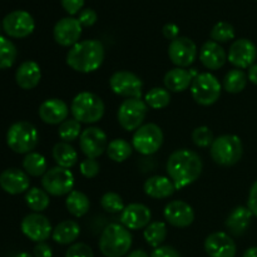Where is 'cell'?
<instances>
[{
  "instance_id": "52a82bcc",
  "label": "cell",
  "mask_w": 257,
  "mask_h": 257,
  "mask_svg": "<svg viewBox=\"0 0 257 257\" xmlns=\"http://www.w3.org/2000/svg\"><path fill=\"white\" fill-rule=\"evenodd\" d=\"M191 95L197 104L208 107L220 99L222 92V84L211 73H200L190 87Z\"/></svg>"
},
{
  "instance_id": "484cf974",
  "label": "cell",
  "mask_w": 257,
  "mask_h": 257,
  "mask_svg": "<svg viewBox=\"0 0 257 257\" xmlns=\"http://www.w3.org/2000/svg\"><path fill=\"white\" fill-rule=\"evenodd\" d=\"M143 191L146 195L155 200H163L168 198L176 192V187L170 177L166 176H152L146 180L143 185Z\"/></svg>"
},
{
  "instance_id": "d6a6232c",
  "label": "cell",
  "mask_w": 257,
  "mask_h": 257,
  "mask_svg": "<svg viewBox=\"0 0 257 257\" xmlns=\"http://www.w3.org/2000/svg\"><path fill=\"white\" fill-rule=\"evenodd\" d=\"M143 237L153 248L160 247L167 237V226L162 221H152L143 231Z\"/></svg>"
},
{
  "instance_id": "ee69618b",
  "label": "cell",
  "mask_w": 257,
  "mask_h": 257,
  "mask_svg": "<svg viewBox=\"0 0 257 257\" xmlns=\"http://www.w3.org/2000/svg\"><path fill=\"white\" fill-rule=\"evenodd\" d=\"M77 19L79 20L82 27L89 28L95 24V22H97L98 19V15L97 13H95V10L87 8V9H83L82 12H79V17H78Z\"/></svg>"
},
{
  "instance_id": "6f0895ef",
  "label": "cell",
  "mask_w": 257,
  "mask_h": 257,
  "mask_svg": "<svg viewBox=\"0 0 257 257\" xmlns=\"http://www.w3.org/2000/svg\"><path fill=\"white\" fill-rule=\"evenodd\" d=\"M256 2H257V0H256Z\"/></svg>"
},
{
  "instance_id": "ac0fdd59",
  "label": "cell",
  "mask_w": 257,
  "mask_h": 257,
  "mask_svg": "<svg viewBox=\"0 0 257 257\" xmlns=\"http://www.w3.org/2000/svg\"><path fill=\"white\" fill-rule=\"evenodd\" d=\"M152 212L143 203H130L119 213L120 225L132 231L142 230L152 222Z\"/></svg>"
},
{
  "instance_id": "c3c4849f",
  "label": "cell",
  "mask_w": 257,
  "mask_h": 257,
  "mask_svg": "<svg viewBox=\"0 0 257 257\" xmlns=\"http://www.w3.org/2000/svg\"><path fill=\"white\" fill-rule=\"evenodd\" d=\"M247 207L252 212L253 216L257 217V181L253 182L251 186L250 193H248V200H247Z\"/></svg>"
},
{
  "instance_id": "db71d44e",
  "label": "cell",
  "mask_w": 257,
  "mask_h": 257,
  "mask_svg": "<svg viewBox=\"0 0 257 257\" xmlns=\"http://www.w3.org/2000/svg\"><path fill=\"white\" fill-rule=\"evenodd\" d=\"M190 74L192 75V78H193V79H195V78L197 77V75L200 74V73H198L197 70H196V69H190Z\"/></svg>"
},
{
  "instance_id": "9f6ffc18",
  "label": "cell",
  "mask_w": 257,
  "mask_h": 257,
  "mask_svg": "<svg viewBox=\"0 0 257 257\" xmlns=\"http://www.w3.org/2000/svg\"><path fill=\"white\" fill-rule=\"evenodd\" d=\"M0 29H2V24H0Z\"/></svg>"
},
{
  "instance_id": "60d3db41",
  "label": "cell",
  "mask_w": 257,
  "mask_h": 257,
  "mask_svg": "<svg viewBox=\"0 0 257 257\" xmlns=\"http://www.w3.org/2000/svg\"><path fill=\"white\" fill-rule=\"evenodd\" d=\"M193 143L200 148H208L212 146L215 137H213V132L207 127V125H200V127L195 128L191 135Z\"/></svg>"
},
{
  "instance_id": "44dd1931",
  "label": "cell",
  "mask_w": 257,
  "mask_h": 257,
  "mask_svg": "<svg viewBox=\"0 0 257 257\" xmlns=\"http://www.w3.org/2000/svg\"><path fill=\"white\" fill-rule=\"evenodd\" d=\"M0 187L9 195L28 192L30 187L29 175L19 168H8L0 173Z\"/></svg>"
},
{
  "instance_id": "11a10c76",
  "label": "cell",
  "mask_w": 257,
  "mask_h": 257,
  "mask_svg": "<svg viewBox=\"0 0 257 257\" xmlns=\"http://www.w3.org/2000/svg\"><path fill=\"white\" fill-rule=\"evenodd\" d=\"M15 257H33V256L28 252H20V253H18Z\"/></svg>"
},
{
  "instance_id": "6da1fadb",
  "label": "cell",
  "mask_w": 257,
  "mask_h": 257,
  "mask_svg": "<svg viewBox=\"0 0 257 257\" xmlns=\"http://www.w3.org/2000/svg\"><path fill=\"white\" fill-rule=\"evenodd\" d=\"M166 170L176 190H182L200 178L203 170L202 158L195 151L177 150L168 157Z\"/></svg>"
},
{
  "instance_id": "277c9868",
  "label": "cell",
  "mask_w": 257,
  "mask_h": 257,
  "mask_svg": "<svg viewBox=\"0 0 257 257\" xmlns=\"http://www.w3.org/2000/svg\"><path fill=\"white\" fill-rule=\"evenodd\" d=\"M105 105L99 95L92 92H80L70 103V113L79 123L93 124L104 115Z\"/></svg>"
},
{
  "instance_id": "9a60e30c",
  "label": "cell",
  "mask_w": 257,
  "mask_h": 257,
  "mask_svg": "<svg viewBox=\"0 0 257 257\" xmlns=\"http://www.w3.org/2000/svg\"><path fill=\"white\" fill-rule=\"evenodd\" d=\"M22 232L34 242H45L52 236L53 227L50 221L44 215L38 212L29 213L20 223Z\"/></svg>"
},
{
  "instance_id": "8fae6325",
  "label": "cell",
  "mask_w": 257,
  "mask_h": 257,
  "mask_svg": "<svg viewBox=\"0 0 257 257\" xmlns=\"http://www.w3.org/2000/svg\"><path fill=\"white\" fill-rule=\"evenodd\" d=\"M109 87L114 94L127 98H142L143 82L137 74L128 70H118L109 78Z\"/></svg>"
},
{
  "instance_id": "7dc6e473",
  "label": "cell",
  "mask_w": 257,
  "mask_h": 257,
  "mask_svg": "<svg viewBox=\"0 0 257 257\" xmlns=\"http://www.w3.org/2000/svg\"><path fill=\"white\" fill-rule=\"evenodd\" d=\"M162 33L163 37H165L166 39L172 42L173 39L180 37V28H178V25L175 24V23H167V24L163 25Z\"/></svg>"
},
{
  "instance_id": "4fadbf2b",
  "label": "cell",
  "mask_w": 257,
  "mask_h": 257,
  "mask_svg": "<svg viewBox=\"0 0 257 257\" xmlns=\"http://www.w3.org/2000/svg\"><path fill=\"white\" fill-rule=\"evenodd\" d=\"M3 29L12 38H27L35 29L34 18L25 10H14L4 18Z\"/></svg>"
},
{
  "instance_id": "f546056e",
  "label": "cell",
  "mask_w": 257,
  "mask_h": 257,
  "mask_svg": "<svg viewBox=\"0 0 257 257\" xmlns=\"http://www.w3.org/2000/svg\"><path fill=\"white\" fill-rule=\"evenodd\" d=\"M65 207H67L68 212L72 216H74V217H83L89 211V198H88V196L85 193L77 190H73L69 195H67V198H65Z\"/></svg>"
},
{
  "instance_id": "7a4b0ae2",
  "label": "cell",
  "mask_w": 257,
  "mask_h": 257,
  "mask_svg": "<svg viewBox=\"0 0 257 257\" xmlns=\"http://www.w3.org/2000/svg\"><path fill=\"white\" fill-rule=\"evenodd\" d=\"M104 55V47L99 40L85 39L78 42L68 50L65 62L75 72L88 74L102 67Z\"/></svg>"
},
{
  "instance_id": "d6986e66",
  "label": "cell",
  "mask_w": 257,
  "mask_h": 257,
  "mask_svg": "<svg viewBox=\"0 0 257 257\" xmlns=\"http://www.w3.org/2000/svg\"><path fill=\"white\" fill-rule=\"evenodd\" d=\"M82 25L77 18L67 17L57 22L53 29L54 40L62 47L72 48L77 44L82 35Z\"/></svg>"
},
{
  "instance_id": "d590c367",
  "label": "cell",
  "mask_w": 257,
  "mask_h": 257,
  "mask_svg": "<svg viewBox=\"0 0 257 257\" xmlns=\"http://www.w3.org/2000/svg\"><path fill=\"white\" fill-rule=\"evenodd\" d=\"M145 102L152 109H163L171 103V92L166 88L155 87L146 93Z\"/></svg>"
},
{
  "instance_id": "83f0119b",
  "label": "cell",
  "mask_w": 257,
  "mask_h": 257,
  "mask_svg": "<svg viewBox=\"0 0 257 257\" xmlns=\"http://www.w3.org/2000/svg\"><path fill=\"white\" fill-rule=\"evenodd\" d=\"M80 235V226L77 221L64 220L53 228L52 238L59 245H70Z\"/></svg>"
},
{
  "instance_id": "8d00e7d4",
  "label": "cell",
  "mask_w": 257,
  "mask_h": 257,
  "mask_svg": "<svg viewBox=\"0 0 257 257\" xmlns=\"http://www.w3.org/2000/svg\"><path fill=\"white\" fill-rule=\"evenodd\" d=\"M17 47L12 40L0 35V69L13 67L17 60Z\"/></svg>"
},
{
  "instance_id": "e0dca14e",
  "label": "cell",
  "mask_w": 257,
  "mask_h": 257,
  "mask_svg": "<svg viewBox=\"0 0 257 257\" xmlns=\"http://www.w3.org/2000/svg\"><path fill=\"white\" fill-rule=\"evenodd\" d=\"M163 217L173 227H188L195 221V211L190 203L182 200H173L166 205Z\"/></svg>"
},
{
  "instance_id": "5b68a950",
  "label": "cell",
  "mask_w": 257,
  "mask_h": 257,
  "mask_svg": "<svg viewBox=\"0 0 257 257\" xmlns=\"http://www.w3.org/2000/svg\"><path fill=\"white\" fill-rule=\"evenodd\" d=\"M213 162L223 167H231L240 162L243 155L242 141L236 135H223L215 138L210 147Z\"/></svg>"
},
{
  "instance_id": "7c38bea8",
  "label": "cell",
  "mask_w": 257,
  "mask_h": 257,
  "mask_svg": "<svg viewBox=\"0 0 257 257\" xmlns=\"http://www.w3.org/2000/svg\"><path fill=\"white\" fill-rule=\"evenodd\" d=\"M198 49L196 43L187 37H178L168 45V57L178 68H188L197 59Z\"/></svg>"
},
{
  "instance_id": "cb8c5ba5",
  "label": "cell",
  "mask_w": 257,
  "mask_h": 257,
  "mask_svg": "<svg viewBox=\"0 0 257 257\" xmlns=\"http://www.w3.org/2000/svg\"><path fill=\"white\" fill-rule=\"evenodd\" d=\"M42 79V70L34 60H25L15 72V82L22 89H34Z\"/></svg>"
},
{
  "instance_id": "f1b7e54d",
  "label": "cell",
  "mask_w": 257,
  "mask_h": 257,
  "mask_svg": "<svg viewBox=\"0 0 257 257\" xmlns=\"http://www.w3.org/2000/svg\"><path fill=\"white\" fill-rule=\"evenodd\" d=\"M52 156L54 158L57 166L63 168L74 167L78 163V152L70 143L67 142H58L53 147Z\"/></svg>"
},
{
  "instance_id": "9c48e42d",
  "label": "cell",
  "mask_w": 257,
  "mask_h": 257,
  "mask_svg": "<svg viewBox=\"0 0 257 257\" xmlns=\"http://www.w3.org/2000/svg\"><path fill=\"white\" fill-rule=\"evenodd\" d=\"M74 185L75 178L72 171L59 166L49 168L42 177L43 190L54 197L69 195L74 188Z\"/></svg>"
},
{
  "instance_id": "2e32d148",
  "label": "cell",
  "mask_w": 257,
  "mask_h": 257,
  "mask_svg": "<svg viewBox=\"0 0 257 257\" xmlns=\"http://www.w3.org/2000/svg\"><path fill=\"white\" fill-rule=\"evenodd\" d=\"M257 48L250 39L241 38L231 44L227 53V60L237 69H246L255 64Z\"/></svg>"
},
{
  "instance_id": "bcb514c9",
  "label": "cell",
  "mask_w": 257,
  "mask_h": 257,
  "mask_svg": "<svg viewBox=\"0 0 257 257\" xmlns=\"http://www.w3.org/2000/svg\"><path fill=\"white\" fill-rule=\"evenodd\" d=\"M63 8L69 15H75L79 13L84 5V0H60Z\"/></svg>"
},
{
  "instance_id": "816d5d0a",
  "label": "cell",
  "mask_w": 257,
  "mask_h": 257,
  "mask_svg": "<svg viewBox=\"0 0 257 257\" xmlns=\"http://www.w3.org/2000/svg\"><path fill=\"white\" fill-rule=\"evenodd\" d=\"M125 257H150V256H148V253L146 252V251L135 250V251H132V252L128 253V255Z\"/></svg>"
},
{
  "instance_id": "5bb4252c",
  "label": "cell",
  "mask_w": 257,
  "mask_h": 257,
  "mask_svg": "<svg viewBox=\"0 0 257 257\" xmlns=\"http://www.w3.org/2000/svg\"><path fill=\"white\" fill-rule=\"evenodd\" d=\"M108 138L99 127H88L82 131L79 148L87 158H98L107 151Z\"/></svg>"
},
{
  "instance_id": "f907efd6",
  "label": "cell",
  "mask_w": 257,
  "mask_h": 257,
  "mask_svg": "<svg viewBox=\"0 0 257 257\" xmlns=\"http://www.w3.org/2000/svg\"><path fill=\"white\" fill-rule=\"evenodd\" d=\"M247 79L250 80L252 84L257 85V64L251 65L248 68V73H247Z\"/></svg>"
},
{
  "instance_id": "603a6c76",
  "label": "cell",
  "mask_w": 257,
  "mask_h": 257,
  "mask_svg": "<svg viewBox=\"0 0 257 257\" xmlns=\"http://www.w3.org/2000/svg\"><path fill=\"white\" fill-rule=\"evenodd\" d=\"M200 62L206 69L218 70L227 62V54L221 44L207 40L200 49Z\"/></svg>"
},
{
  "instance_id": "4dcf8cb0",
  "label": "cell",
  "mask_w": 257,
  "mask_h": 257,
  "mask_svg": "<svg viewBox=\"0 0 257 257\" xmlns=\"http://www.w3.org/2000/svg\"><path fill=\"white\" fill-rule=\"evenodd\" d=\"M105 152H107L109 160H112L113 162L122 163L131 157L133 152V146L132 143L123 140V138H115L108 143Z\"/></svg>"
},
{
  "instance_id": "1f68e13d",
  "label": "cell",
  "mask_w": 257,
  "mask_h": 257,
  "mask_svg": "<svg viewBox=\"0 0 257 257\" xmlns=\"http://www.w3.org/2000/svg\"><path fill=\"white\" fill-rule=\"evenodd\" d=\"M247 74L242 69L235 68V69H231L226 73L222 87L227 93L237 94L245 89L246 85H247Z\"/></svg>"
},
{
  "instance_id": "4316f807",
  "label": "cell",
  "mask_w": 257,
  "mask_h": 257,
  "mask_svg": "<svg viewBox=\"0 0 257 257\" xmlns=\"http://www.w3.org/2000/svg\"><path fill=\"white\" fill-rule=\"evenodd\" d=\"M192 75L190 74V70L185 69V68H172L166 73L165 78H163V83H165L166 89L173 93L185 92L186 89L191 87L192 84Z\"/></svg>"
},
{
  "instance_id": "30bf717a",
  "label": "cell",
  "mask_w": 257,
  "mask_h": 257,
  "mask_svg": "<svg viewBox=\"0 0 257 257\" xmlns=\"http://www.w3.org/2000/svg\"><path fill=\"white\" fill-rule=\"evenodd\" d=\"M163 140L165 136L160 125L156 123H146L135 131L132 137L133 150L143 156L155 155L162 147Z\"/></svg>"
},
{
  "instance_id": "e575fe53",
  "label": "cell",
  "mask_w": 257,
  "mask_h": 257,
  "mask_svg": "<svg viewBox=\"0 0 257 257\" xmlns=\"http://www.w3.org/2000/svg\"><path fill=\"white\" fill-rule=\"evenodd\" d=\"M25 203L33 212L40 213L49 207V195L44 190L38 187L29 188L25 193Z\"/></svg>"
},
{
  "instance_id": "7402d4cb",
  "label": "cell",
  "mask_w": 257,
  "mask_h": 257,
  "mask_svg": "<svg viewBox=\"0 0 257 257\" xmlns=\"http://www.w3.org/2000/svg\"><path fill=\"white\" fill-rule=\"evenodd\" d=\"M38 113H39L40 119L44 123L50 125H57L62 124L65 119H68L69 107L63 99L50 98V99L44 100L40 104Z\"/></svg>"
},
{
  "instance_id": "ab89813d",
  "label": "cell",
  "mask_w": 257,
  "mask_h": 257,
  "mask_svg": "<svg viewBox=\"0 0 257 257\" xmlns=\"http://www.w3.org/2000/svg\"><path fill=\"white\" fill-rule=\"evenodd\" d=\"M100 206L108 213H120L125 207L123 198L115 192H105L100 198Z\"/></svg>"
},
{
  "instance_id": "b9f144b4",
  "label": "cell",
  "mask_w": 257,
  "mask_h": 257,
  "mask_svg": "<svg viewBox=\"0 0 257 257\" xmlns=\"http://www.w3.org/2000/svg\"><path fill=\"white\" fill-rule=\"evenodd\" d=\"M79 171L83 177L92 180V178H95L99 175L100 165L95 158H85L84 161L80 162Z\"/></svg>"
},
{
  "instance_id": "836d02e7",
  "label": "cell",
  "mask_w": 257,
  "mask_h": 257,
  "mask_svg": "<svg viewBox=\"0 0 257 257\" xmlns=\"http://www.w3.org/2000/svg\"><path fill=\"white\" fill-rule=\"evenodd\" d=\"M23 168L32 177H43L48 171V162L40 153L30 152L23 160Z\"/></svg>"
},
{
  "instance_id": "d4e9b609",
  "label": "cell",
  "mask_w": 257,
  "mask_h": 257,
  "mask_svg": "<svg viewBox=\"0 0 257 257\" xmlns=\"http://www.w3.org/2000/svg\"><path fill=\"white\" fill-rule=\"evenodd\" d=\"M252 212L247 206H237L231 211L228 217L226 218L225 226L228 232L233 236H242L248 230L252 221Z\"/></svg>"
},
{
  "instance_id": "ba28073f",
  "label": "cell",
  "mask_w": 257,
  "mask_h": 257,
  "mask_svg": "<svg viewBox=\"0 0 257 257\" xmlns=\"http://www.w3.org/2000/svg\"><path fill=\"white\" fill-rule=\"evenodd\" d=\"M147 113L148 105L142 98H127L118 108L117 119L123 130L133 132L143 125Z\"/></svg>"
},
{
  "instance_id": "7bdbcfd3",
  "label": "cell",
  "mask_w": 257,
  "mask_h": 257,
  "mask_svg": "<svg viewBox=\"0 0 257 257\" xmlns=\"http://www.w3.org/2000/svg\"><path fill=\"white\" fill-rule=\"evenodd\" d=\"M65 257H94L93 250L84 242L73 243L65 252Z\"/></svg>"
},
{
  "instance_id": "8992f818",
  "label": "cell",
  "mask_w": 257,
  "mask_h": 257,
  "mask_svg": "<svg viewBox=\"0 0 257 257\" xmlns=\"http://www.w3.org/2000/svg\"><path fill=\"white\" fill-rule=\"evenodd\" d=\"M7 143L13 152L28 155L33 152L39 143V133L32 123L25 120L15 122L8 130Z\"/></svg>"
},
{
  "instance_id": "f6af8a7d",
  "label": "cell",
  "mask_w": 257,
  "mask_h": 257,
  "mask_svg": "<svg viewBox=\"0 0 257 257\" xmlns=\"http://www.w3.org/2000/svg\"><path fill=\"white\" fill-rule=\"evenodd\" d=\"M150 257H182L177 250L172 246H160L155 248Z\"/></svg>"
},
{
  "instance_id": "f35d334b",
  "label": "cell",
  "mask_w": 257,
  "mask_h": 257,
  "mask_svg": "<svg viewBox=\"0 0 257 257\" xmlns=\"http://www.w3.org/2000/svg\"><path fill=\"white\" fill-rule=\"evenodd\" d=\"M211 40L216 43H227L235 38V28L227 22H218L213 25L210 33Z\"/></svg>"
},
{
  "instance_id": "ffe728a7",
  "label": "cell",
  "mask_w": 257,
  "mask_h": 257,
  "mask_svg": "<svg viewBox=\"0 0 257 257\" xmlns=\"http://www.w3.org/2000/svg\"><path fill=\"white\" fill-rule=\"evenodd\" d=\"M205 251L210 257H235L236 243L228 233L217 231L205 240Z\"/></svg>"
},
{
  "instance_id": "681fc988",
  "label": "cell",
  "mask_w": 257,
  "mask_h": 257,
  "mask_svg": "<svg viewBox=\"0 0 257 257\" xmlns=\"http://www.w3.org/2000/svg\"><path fill=\"white\" fill-rule=\"evenodd\" d=\"M34 257H53V250L47 242H38L34 247Z\"/></svg>"
},
{
  "instance_id": "74e56055",
  "label": "cell",
  "mask_w": 257,
  "mask_h": 257,
  "mask_svg": "<svg viewBox=\"0 0 257 257\" xmlns=\"http://www.w3.org/2000/svg\"><path fill=\"white\" fill-rule=\"evenodd\" d=\"M82 123L78 122L74 118H69L65 119L62 124H59V130H58V136L63 142H74L75 140L80 137L82 135Z\"/></svg>"
},
{
  "instance_id": "3957f363",
  "label": "cell",
  "mask_w": 257,
  "mask_h": 257,
  "mask_svg": "<svg viewBox=\"0 0 257 257\" xmlns=\"http://www.w3.org/2000/svg\"><path fill=\"white\" fill-rule=\"evenodd\" d=\"M98 246L104 257H123L130 252L132 235L120 223H109L100 233Z\"/></svg>"
},
{
  "instance_id": "f5cc1de1",
  "label": "cell",
  "mask_w": 257,
  "mask_h": 257,
  "mask_svg": "<svg viewBox=\"0 0 257 257\" xmlns=\"http://www.w3.org/2000/svg\"><path fill=\"white\" fill-rule=\"evenodd\" d=\"M242 257H257V247H250L245 251Z\"/></svg>"
}]
</instances>
